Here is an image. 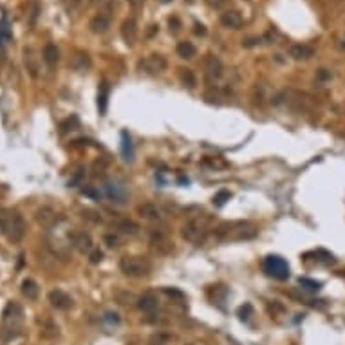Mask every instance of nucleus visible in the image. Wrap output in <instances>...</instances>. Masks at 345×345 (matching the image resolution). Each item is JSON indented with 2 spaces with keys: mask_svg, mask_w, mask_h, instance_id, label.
<instances>
[{
  "mask_svg": "<svg viewBox=\"0 0 345 345\" xmlns=\"http://www.w3.org/2000/svg\"><path fill=\"white\" fill-rule=\"evenodd\" d=\"M24 327V311L16 302H9L2 313V322H0V338L2 342L15 340L22 333Z\"/></svg>",
  "mask_w": 345,
  "mask_h": 345,
  "instance_id": "f257e3e1",
  "label": "nucleus"
},
{
  "mask_svg": "<svg viewBox=\"0 0 345 345\" xmlns=\"http://www.w3.org/2000/svg\"><path fill=\"white\" fill-rule=\"evenodd\" d=\"M27 230L26 219L24 215L18 212V210H9L7 212V217H5V226H4V235L5 239L13 244H18V242L24 239Z\"/></svg>",
  "mask_w": 345,
  "mask_h": 345,
  "instance_id": "f03ea898",
  "label": "nucleus"
},
{
  "mask_svg": "<svg viewBox=\"0 0 345 345\" xmlns=\"http://www.w3.org/2000/svg\"><path fill=\"white\" fill-rule=\"evenodd\" d=\"M257 228L251 222H237V224H222L214 231L220 239H231V241H242V239H253L257 235Z\"/></svg>",
  "mask_w": 345,
  "mask_h": 345,
  "instance_id": "7ed1b4c3",
  "label": "nucleus"
},
{
  "mask_svg": "<svg viewBox=\"0 0 345 345\" xmlns=\"http://www.w3.org/2000/svg\"><path fill=\"white\" fill-rule=\"evenodd\" d=\"M120 269L125 273L127 277L139 278V277H147L148 273H150L152 266L145 257L127 255L120 260Z\"/></svg>",
  "mask_w": 345,
  "mask_h": 345,
  "instance_id": "20e7f679",
  "label": "nucleus"
},
{
  "mask_svg": "<svg viewBox=\"0 0 345 345\" xmlns=\"http://www.w3.org/2000/svg\"><path fill=\"white\" fill-rule=\"evenodd\" d=\"M262 269H264V273H266L267 277H273V278H277V280H286V278L289 277L288 262L278 255L266 257V259H264V264H262Z\"/></svg>",
  "mask_w": 345,
  "mask_h": 345,
  "instance_id": "39448f33",
  "label": "nucleus"
},
{
  "mask_svg": "<svg viewBox=\"0 0 345 345\" xmlns=\"http://www.w3.org/2000/svg\"><path fill=\"white\" fill-rule=\"evenodd\" d=\"M183 237L192 244H201L206 239V228L204 224H201L199 220H188L186 224L183 226Z\"/></svg>",
  "mask_w": 345,
  "mask_h": 345,
  "instance_id": "423d86ee",
  "label": "nucleus"
},
{
  "mask_svg": "<svg viewBox=\"0 0 345 345\" xmlns=\"http://www.w3.org/2000/svg\"><path fill=\"white\" fill-rule=\"evenodd\" d=\"M69 241H71V248L74 250H78L80 253H90V251L94 250L92 246V239H90L89 233H85V231H78V230H71L69 233Z\"/></svg>",
  "mask_w": 345,
  "mask_h": 345,
  "instance_id": "0eeeda50",
  "label": "nucleus"
},
{
  "mask_svg": "<svg viewBox=\"0 0 345 345\" xmlns=\"http://www.w3.org/2000/svg\"><path fill=\"white\" fill-rule=\"evenodd\" d=\"M105 194H107V197L116 204H123V203H127V199H129L127 188L120 183V181H116V179L105 181Z\"/></svg>",
  "mask_w": 345,
  "mask_h": 345,
  "instance_id": "6e6552de",
  "label": "nucleus"
},
{
  "mask_svg": "<svg viewBox=\"0 0 345 345\" xmlns=\"http://www.w3.org/2000/svg\"><path fill=\"white\" fill-rule=\"evenodd\" d=\"M141 67L145 69L148 74H159L168 67V62L163 54H156V52H154V54H148V56L143 60Z\"/></svg>",
  "mask_w": 345,
  "mask_h": 345,
  "instance_id": "1a4fd4ad",
  "label": "nucleus"
},
{
  "mask_svg": "<svg viewBox=\"0 0 345 345\" xmlns=\"http://www.w3.org/2000/svg\"><path fill=\"white\" fill-rule=\"evenodd\" d=\"M110 22H112V16H110L109 9H105V11H99L98 15H94L92 18H90L89 27H90V31H92V33H98V35H101V33L109 31Z\"/></svg>",
  "mask_w": 345,
  "mask_h": 345,
  "instance_id": "9d476101",
  "label": "nucleus"
},
{
  "mask_svg": "<svg viewBox=\"0 0 345 345\" xmlns=\"http://www.w3.org/2000/svg\"><path fill=\"white\" fill-rule=\"evenodd\" d=\"M47 298L52 307L60 309V311H67V309L73 307V298L69 297L65 291H62V289H52V291H49Z\"/></svg>",
  "mask_w": 345,
  "mask_h": 345,
  "instance_id": "9b49d317",
  "label": "nucleus"
},
{
  "mask_svg": "<svg viewBox=\"0 0 345 345\" xmlns=\"http://www.w3.org/2000/svg\"><path fill=\"white\" fill-rule=\"evenodd\" d=\"M204 69H206V76H208V80H212V82L219 80L220 76H222V73H224L222 62H220L217 56H214V54H208V56H206Z\"/></svg>",
  "mask_w": 345,
  "mask_h": 345,
  "instance_id": "f8f14e48",
  "label": "nucleus"
},
{
  "mask_svg": "<svg viewBox=\"0 0 345 345\" xmlns=\"http://www.w3.org/2000/svg\"><path fill=\"white\" fill-rule=\"evenodd\" d=\"M242 22H244V18H242L241 11H237V9L224 11V13L220 15V24L224 27H228V29H241Z\"/></svg>",
  "mask_w": 345,
  "mask_h": 345,
  "instance_id": "ddd939ff",
  "label": "nucleus"
},
{
  "mask_svg": "<svg viewBox=\"0 0 345 345\" xmlns=\"http://www.w3.org/2000/svg\"><path fill=\"white\" fill-rule=\"evenodd\" d=\"M137 307L141 309L143 313H148L152 314L154 311H157V307H159V298H157L156 293H145L143 297L137 298Z\"/></svg>",
  "mask_w": 345,
  "mask_h": 345,
  "instance_id": "4468645a",
  "label": "nucleus"
},
{
  "mask_svg": "<svg viewBox=\"0 0 345 345\" xmlns=\"http://www.w3.org/2000/svg\"><path fill=\"white\" fill-rule=\"evenodd\" d=\"M314 54V49L307 43H293L289 47V56L297 60V62H303V60H309V58Z\"/></svg>",
  "mask_w": 345,
  "mask_h": 345,
  "instance_id": "2eb2a0df",
  "label": "nucleus"
},
{
  "mask_svg": "<svg viewBox=\"0 0 345 345\" xmlns=\"http://www.w3.org/2000/svg\"><path fill=\"white\" fill-rule=\"evenodd\" d=\"M37 220H38V224L43 226V228H52V226L58 222V215L52 208L43 206V208H40L37 212Z\"/></svg>",
  "mask_w": 345,
  "mask_h": 345,
  "instance_id": "dca6fc26",
  "label": "nucleus"
},
{
  "mask_svg": "<svg viewBox=\"0 0 345 345\" xmlns=\"http://www.w3.org/2000/svg\"><path fill=\"white\" fill-rule=\"evenodd\" d=\"M121 37H123V40H125L129 45H132V43L136 42L137 24L134 18H127V20H123V24H121Z\"/></svg>",
  "mask_w": 345,
  "mask_h": 345,
  "instance_id": "f3484780",
  "label": "nucleus"
},
{
  "mask_svg": "<svg viewBox=\"0 0 345 345\" xmlns=\"http://www.w3.org/2000/svg\"><path fill=\"white\" fill-rule=\"evenodd\" d=\"M137 214L147 220H159L161 219V210L157 208L154 203H143L137 206Z\"/></svg>",
  "mask_w": 345,
  "mask_h": 345,
  "instance_id": "a211bd4d",
  "label": "nucleus"
},
{
  "mask_svg": "<svg viewBox=\"0 0 345 345\" xmlns=\"http://www.w3.org/2000/svg\"><path fill=\"white\" fill-rule=\"evenodd\" d=\"M24 62H26V67H27V71H29V74H31L33 78H37V76H38V71H40V67H38V56H37V52L33 51L31 47L24 49Z\"/></svg>",
  "mask_w": 345,
  "mask_h": 345,
  "instance_id": "6ab92c4d",
  "label": "nucleus"
},
{
  "mask_svg": "<svg viewBox=\"0 0 345 345\" xmlns=\"http://www.w3.org/2000/svg\"><path fill=\"white\" fill-rule=\"evenodd\" d=\"M22 295L27 298V300H37L38 298V293H40V288H38V284L33 280V278H26L24 282H22Z\"/></svg>",
  "mask_w": 345,
  "mask_h": 345,
  "instance_id": "aec40b11",
  "label": "nucleus"
},
{
  "mask_svg": "<svg viewBox=\"0 0 345 345\" xmlns=\"http://www.w3.org/2000/svg\"><path fill=\"white\" fill-rule=\"evenodd\" d=\"M42 58L49 67H52V65H56L58 60H60V51H58V47L54 45V43H47V45L43 47Z\"/></svg>",
  "mask_w": 345,
  "mask_h": 345,
  "instance_id": "412c9836",
  "label": "nucleus"
},
{
  "mask_svg": "<svg viewBox=\"0 0 345 345\" xmlns=\"http://www.w3.org/2000/svg\"><path fill=\"white\" fill-rule=\"evenodd\" d=\"M71 67L74 71H85L87 67H90V58L87 52H76L71 60Z\"/></svg>",
  "mask_w": 345,
  "mask_h": 345,
  "instance_id": "4be33fe9",
  "label": "nucleus"
},
{
  "mask_svg": "<svg viewBox=\"0 0 345 345\" xmlns=\"http://www.w3.org/2000/svg\"><path fill=\"white\" fill-rule=\"evenodd\" d=\"M121 152L127 161H134V147H132V139L127 132H121Z\"/></svg>",
  "mask_w": 345,
  "mask_h": 345,
  "instance_id": "5701e85b",
  "label": "nucleus"
},
{
  "mask_svg": "<svg viewBox=\"0 0 345 345\" xmlns=\"http://www.w3.org/2000/svg\"><path fill=\"white\" fill-rule=\"evenodd\" d=\"M177 54L181 58H194L195 56V45L192 42H179L177 43Z\"/></svg>",
  "mask_w": 345,
  "mask_h": 345,
  "instance_id": "b1692460",
  "label": "nucleus"
},
{
  "mask_svg": "<svg viewBox=\"0 0 345 345\" xmlns=\"http://www.w3.org/2000/svg\"><path fill=\"white\" fill-rule=\"evenodd\" d=\"M118 230H121L123 233H127V235H136L137 231H139V226L130 219H123V220H120Z\"/></svg>",
  "mask_w": 345,
  "mask_h": 345,
  "instance_id": "393cba45",
  "label": "nucleus"
},
{
  "mask_svg": "<svg viewBox=\"0 0 345 345\" xmlns=\"http://www.w3.org/2000/svg\"><path fill=\"white\" fill-rule=\"evenodd\" d=\"M298 284H300V288L305 289V291H309V293H316V291H320V288H322V282H318V280H313V278H300L298 280Z\"/></svg>",
  "mask_w": 345,
  "mask_h": 345,
  "instance_id": "a878e982",
  "label": "nucleus"
},
{
  "mask_svg": "<svg viewBox=\"0 0 345 345\" xmlns=\"http://www.w3.org/2000/svg\"><path fill=\"white\" fill-rule=\"evenodd\" d=\"M107 96H109V85L103 82L101 87H99V94H98V105H99V112H101V114L107 110Z\"/></svg>",
  "mask_w": 345,
  "mask_h": 345,
  "instance_id": "bb28decb",
  "label": "nucleus"
},
{
  "mask_svg": "<svg viewBox=\"0 0 345 345\" xmlns=\"http://www.w3.org/2000/svg\"><path fill=\"white\" fill-rule=\"evenodd\" d=\"M40 335L43 338H54L58 335V325H54L51 320H45L42 325V331H40Z\"/></svg>",
  "mask_w": 345,
  "mask_h": 345,
  "instance_id": "cd10ccee",
  "label": "nucleus"
},
{
  "mask_svg": "<svg viewBox=\"0 0 345 345\" xmlns=\"http://www.w3.org/2000/svg\"><path fill=\"white\" fill-rule=\"evenodd\" d=\"M114 298H116V302L121 303V305H129V303L136 302V297L132 293H129V291H116Z\"/></svg>",
  "mask_w": 345,
  "mask_h": 345,
  "instance_id": "c85d7f7f",
  "label": "nucleus"
},
{
  "mask_svg": "<svg viewBox=\"0 0 345 345\" xmlns=\"http://www.w3.org/2000/svg\"><path fill=\"white\" fill-rule=\"evenodd\" d=\"M179 76H181V82H183L188 89H194V87H195V76H194V73H192L190 69H181Z\"/></svg>",
  "mask_w": 345,
  "mask_h": 345,
  "instance_id": "c756f323",
  "label": "nucleus"
},
{
  "mask_svg": "<svg viewBox=\"0 0 345 345\" xmlns=\"http://www.w3.org/2000/svg\"><path fill=\"white\" fill-rule=\"evenodd\" d=\"M82 194H84L85 197L94 199V201H101V197H103V194H101L99 188H96V186H85V188L82 190Z\"/></svg>",
  "mask_w": 345,
  "mask_h": 345,
  "instance_id": "7c9ffc66",
  "label": "nucleus"
},
{
  "mask_svg": "<svg viewBox=\"0 0 345 345\" xmlns=\"http://www.w3.org/2000/svg\"><path fill=\"white\" fill-rule=\"evenodd\" d=\"M103 244L107 248H110V250H114V248H118V244H120V239H118V235H116V233H105V235H103Z\"/></svg>",
  "mask_w": 345,
  "mask_h": 345,
  "instance_id": "2f4dec72",
  "label": "nucleus"
},
{
  "mask_svg": "<svg viewBox=\"0 0 345 345\" xmlns=\"http://www.w3.org/2000/svg\"><path fill=\"white\" fill-rule=\"evenodd\" d=\"M230 197H231V194L228 192V190H220L219 194L214 197V204L215 206H222L226 201H230Z\"/></svg>",
  "mask_w": 345,
  "mask_h": 345,
  "instance_id": "473e14b6",
  "label": "nucleus"
},
{
  "mask_svg": "<svg viewBox=\"0 0 345 345\" xmlns=\"http://www.w3.org/2000/svg\"><path fill=\"white\" fill-rule=\"evenodd\" d=\"M170 340V336L165 335V333H157L150 338V344L148 345H167V342Z\"/></svg>",
  "mask_w": 345,
  "mask_h": 345,
  "instance_id": "72a5a7b5",
  "label": "nucleus"
},
{
  "mask_svg": "<svg viewBox=\"0 0 345 345\" xmlns=\"http://www.w3.org/2000/svg\"><path fill=\"white\" fill-rule=\"evenodd\" d=\"M84 219L90 220V222H94V224L101 222V217H99V214H96V212H92V210H85V212H84Z\"/></svg>",
  "mask_w": 345,
  "mask_h": 345,
  "instance_id": "f704fd0d",
  "label": "nucleus"
},
{
  "mask_svg": "<svg viewBox=\"0 0 345 345\" xmlns=\"http://www.w3.org/2000/svg\"><path fill=\"white\" fill-rule=\"evenodd\" d=\"M89 260H90V264H99V262L103 260V253L99 250H92L89 253Z\"/></svg>",
  "mask_w": 345,
  "mask_h": 345,
  "instance_id": "c9c22d12",
  "label": "nucleus"
},
{
  "mask_svg": "<svg viewBox=\"0 0 345 345\" xmlns=\"http://www.w3.org/2000/svg\"><path fill=\"white\" fill-rule=\"evenodd\" d=\"M103 322H107V324L118 325V324H120V314H118V313H105Z\"/></svg>",
  "mask_w": 345,
  "mask_h": 345,
  "instance_id": "e433bc0d",
  "label": "nucleus"
},
{
  "mask_svg": "<svg viewBox=\"0 0 345 345\" xmlns=\"http://www.w3.org/2000/svg\"><path fill=\"white\" fill-rule=\"evenodd\" d=\"M327 80H331V73H327V69H320L316 82H318V84H322V82H327Z\"/></svg>",
  "mask_w": 345,
  "mask_h": 345,
  "instance_id": "4c0bfd02",
  "label": "nucleus"
},
{
  "mask_svg": "<svg viewBox=\"0 0 345 345\" xmlns=\"http://www.w3.org/2000/svg\"><path fill=\"white\" fill-rule=\"evenodd\" d=\"M5 217H7V212H5L2 206H0V233H4V226H5Z\"/></svg>",
  "mask_w": 345,
  "mask_h": 345,
  "instance_id": "58836bf2",
  "label": "nucleus"
},
{
  "mask_svg": "<svg viewBox=\"0 0 345 345\" xmlns=\"http://www.w3.org/2000/svg\"><path fill=\"white\" fill-rule=\"evenodd\" d=\"M165 291H167L168 297L179 298V300H183V298H184V295L181 293V291H177V289H165Z\"/></svg>",
  "mask_w": 345,
  "mask_h": 345,
  "instance_id": "ea45409f",
  "label": "nucleus"
},
{
  "mask_svg": "<svg viewBox=\"0 0 345 345\" xmlns=\"http://www.w3.org/2000/svg\"><path fill=\"white\" fill-rule=\"evenodd\" d=\"M147 0H129V4H130L132 9H141L143 5H145Z\"/></svg>",
  "mask_w": 345,
  "mask_h": 345,
  "instance_id": "a19ab883",
  "label": "nucleus"
},
{
  "mask_svg": "<svg viewBox=\"0 0 345 345\" xmlns=\"http://www.w3.org/2000/svg\"><path fill=\"white\" fill-rule=\"evenodd\" d=\"M206 2H208L212 7H222V5H224L228 0H206Z\"/></svg>",
  "mask_w": 345,
  "mask_h": 345,
  "instance_id": "79ce46f5",
  "label": "nucleus"
},
{
  "mask_svg": "<svg viewBox=\"0 0 345 345\" xmlns=\"http://www.w3.org/2000/svg\"><path fill=\"white\" fill-rule=\"evenodd\" d=\"M195 35H201V37L206 35V29H204L203 24H195Z\"/></svg>",
  "mask_w": 345,
  "mask_h": 345,
  "instance_id": "37998d69",
  "label": "nucleus"
},
{
  "mask_svg": "<svg viewBox=\"0 0 345 345\" xmlns=\"http://www.w3.org/2000/svg\"><path fill=\"white\" fill-rule=\"evenodd\" d=\"M336 45H338V49H342V51H345V37L338 38V42H336Z\"/></svg>",
  "mask_w": 345,
  "mask_h": 345,
  "instance_id": "c03bdc74",
  "label": "nucleus"
},
{
  "mask_svg": "<svg viewBox=\"0 0 345 345\" xmlns=\"http://www.w3.org/2000/svg\"><path fill=\"white\" fill-rule=\"evenodd\" d=\"M257 42H259L257 38H250V40H246V42H244V45H246V47H251V45H255Z\"/></svg>",
  "mask_w": 345,
  "mask_h": 345,
  "instance_id": "a18cd8bd",
  "label": "nucleus"
},
{
  "mask_svg": "<svg viewBox=\"0 0 345 345\" xmlns=\"http://www.w3.org/2000/svg\"><path fill=\"white\" fill-rule=\"evenodd\" d=\"M163 4H168V2H172V0H161Z\"/></svg>",
  "mask_w": 345,
  "mask_h": 345,
  "instance_id": "49530a36",
  "label": "nucleus"
}]
</instances>
